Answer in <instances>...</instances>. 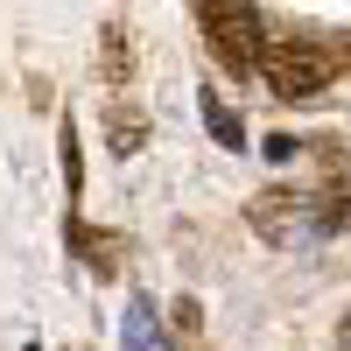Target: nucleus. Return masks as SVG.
<instances>
[{
	"label": "nucleus",
	"instance_id": "nucleus-4",
	"mask_svg": "<svg viewBox=\"0 0 351 351\" xmlns=\"http://www.w3.org/2000/svg\"><path fill=\"white\" fill-rule=\"evenodd\" d=\"M204 127H211L225 148H246V127H239V112H232L225 99H204Z\"/></svg>",
	"mask_w": 351,
	"mask_h": 351
},
{
	"label": "nucleus",
	"instance_id": "nucleus-7",
	"mask_svg": "<svg viewBox=\"0 0 351 351\" xmlns=\"http://www.w3.org/2000/svg\"><path fill=\"white\" fill-rule=\"evenodd\" d=\"M64 190H71V204H77V190H84V162H77V127H64Z\"/></svg>",
	"mask_w": 351,
	"mask_h": 351
},
{
	"label": "nucleus",
	"instance_id": "nucleus-6",
	"mask_svg": "<svg viewBox=\"0 0 351 351\" xmlns=\"http://www.w3.org/2000/svg\"><path fill=\"white\" fill-rule=\"evenodd\" d=\"M141 141H148V120H141V112H112V148H141Z\"/></svg>",
	"mask_w": 351,
	"mask_h": 351
},
{
	"label": "nucleus",
	"instance_id": "nucleus-3",
	"mask_svg": "<svg viewBox=\"0 0 351 351\" xmlns=\"http://www.w3.org/2000/svg\"><path fill=\"white\" fill-rule=\"evenodd\" d=\"M302 211H309L302 197H288V190H260V197H253V232H260L267 246H295Z\"/></svg>",
	"mask_w": 351,
	"mask_h": 351
},
{
	"label": "nucleus",
	"instance_id": "nucleus-9",
	"mask_svg": "<svg viewBox=\"0 0 351 351\" xmlns=\"http://www.w3.org/2000/svg\"><path fill=\"white\" fill-rule=\"evenodd\" d=\"M337 351H351V316H344V330H337Z\"/></svg>",
	"mask_w": 351,
	"mask_h": 351
},
{
	"label": "nucleus",
	"instance_id": "nucleus-5",
	"mask_svg": "<svg viewBox=\"0 0 351 351\" xmlns=\"http://www.w3.org/2000/svg\"><path fill=\"white\" fill-rule=\"evenodd\" d=\"M99 64H106V77H112V84L134 71V49H127V28H120V21H106V49H99Z\"/></svg>",
	"mask_w": 351,
	"mask_h": 351
},
{
	"label": "nucleus",
	"instance_id": "nucleus-1",
	"mask_svg": "<svg viewBox=\"0 0 351 351\" xmlns=\"http://www.w3.org/2000/svg\"><path fill=\"white\" fill-rule=\"evenodd\" d=\"M197 28L211 36L218 64L225 71H260V56H267V36H260V14L253 8H197Z\"/></svg>",
	"mask_w": 351,
	"mask_h": 351
},
{
	"label": "nucleus",
	"instance_id": "nucleus-2",
	"mask_svg": "<svg viewBox=\"0 0 351 351\" xmlns=\"http://www.w3.org/2000/svg\"><path fill=\"white\" fill-rule=\"evenodd\" d=\"M260 77H267V92L274 99H309L316 84L330 77V56L316 49V43H267V56H260Z\"/></svg>",
	"mask_w": 351,
	"mask_h": 351
},
{
	"label": "nucleus",
	"instance_id": "nucleus-8",
	"mask_svg": "<svg viewBox=\"0 0 351 351\" xmlns=\"http://www.w3.org/2000/svg\"><path fill=\"white\" fill-rule=\"evenodd\" d=\"M127 337H134V351H162V344H155V330H148V309H141V302H134V316H127Z\"/></svg>",
	"mask_w": 351,
	"mask_h": 351
}]
</instances>
